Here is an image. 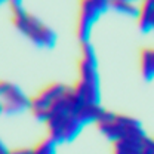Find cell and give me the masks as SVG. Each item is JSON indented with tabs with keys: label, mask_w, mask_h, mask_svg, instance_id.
I'll return each instance as SVG.
<instances>
[{
	"label": "cell",
	"mask_w": 154,
	"mask_h": 154,
	"mask_svg": "<svg viewBox=\"0 0 154 154\" xmlns=\"http://www.w3.org/2000/svg\"><path fill=\"white\" fill-rule=\"evenodd\" d=\"M104 108L99 105L82 104L73 92V88L62 95L51 108L45 122L48 136L57 144L73 142L85 126L96 123Z\"/></svg>",
	"instance_id": "obj_1"
},
{
	"label": "cell",
	"mask_w": 154,
	"mask_h": 154,
	"mask_svg": "<svg viewBox=\"0 0 154 154\" xmlns=\"http://www.w3.org/2000/svg\"><path fill=\"white\" fill-rule=\"evenodd\" d=\"M77 99L85 105H101V80L98 57L91 42L80 45L77 61V80L71 86Z\"/></svg>",
	"instance_id": "obj_2"
},
{
	"label": "cell",
	"mask_w": 154,
	"mask_h": 154,
	"mask_svg": "<svg viewBox=\"0 0 154 154\" xmlns=\"http://www.w3.org/2000/svg\"><path fill=\"white\" fill-rule=\"evenodd\" d=\"M95 125L98 131L111 142L125 139V138L147 136L144 126L141 125L139 120H136L131 116L119 114V113H113L108 110H104L101 113Z\"/></svg>",
	"instance_id": "obj_3"
},
{
	"label": "cell",
	"mask_w": 154,
	"mask_h": 154,
	"mask_svg": "<svg viewBox=\"0 0 154 154\" xmlns=\"http://www.w3.org/2000/svg\"><path fill=\"white\" fill-rule=\"evenodd\" d=\"M12 22L19 33L31 40L37 48L52 49L57 45V33L25 8L12 12Z\"/></svg>",
	"instance_id": "obj_4"
},
{
	"label": "cell",
	"mask_w": 154,
	"mask_h": 154,
	"mask_svg": "<svg viewBox=\"0 0 154 154\" xmlns=\"http://www.w3.org/2000/svg\"><path fill=\"white\" fill-rule=\"evenodd\" d=\"M108 11H111V0H79L76 36L80 45L91 42L94 27Z\"/></svg>",
	"instance_id": "obj_5"
},
{
	"label": "cell",
	"mask_w": 154,
	"mask_h": 154,
	"mask_svg": "<svg viewBox=\"0 0 154 154\" xmlns=\"http://www.w3.org/2000/svg\"><path fill=\"white\" fill-rule=\"evenodd\" d=\"M71 86L64 85V83H49L43 89H40L34 96H31V104H30V111L33 117L45 123L51 108L55 105L58 99L62 95H65L70 91Z\"/></svg>",
	"instance_id": "obj_6"
},
{
	"label": "cell",
	"mask_w": 154,
	"mask_h": 154,
	"mask_svg": "<svg viewBox=\"0 0 154 154\" xmlns=\"http://www.w3.org/2000/svg\"><path fill=\"white\" fill-rule=\"evenodd\" d=\"M0 98H2V113L3 114L15 116L30 110L31 98L25 95V92L15 83L2 82Z\"/></svg>",
	"instance_id": "obj_7"
},
{
	"label": "cell",
	"mask_w": 154,
	"mask_h": 154,
	"mask_svg": "<svg viewBox=\"0 0 154 154\" xmlns=\"http://www.w3.org/2000/svg\"><path fill=\"white\" fill-rule=\"evenodd\" d=\"M148 136L125 138L113 142V154H142L145 139Z\"/></svg>",
	"instance_id": "obj_8"
},
{
	"label": "cell",
	"mask_w": 154,
	"mask_h": 154,
	"mask_svg": "<svg viewBox=\"0 0 154 154\" xmlns=\"http://www.w3.org/2000/svg\"><path fill=\"white\" fill-rule=\"evenodd\" d=\"M138 28L142 33L154 31V0H142L139 3V14H138Z\"/></svg>",
	"instance_id": "obj_9"
},
{
	"label": "cell",
	"mask_w": 154,
	"mask_h": 154,
	"mask_svg": "<svg viewBox=\"0 0 154 154\" xmlns=\"http://www.w3.org/2000/svg\"><path fill=\"white\" fill-rule=\"evenodd\" d=\"M139 71L145 82L154 80V48H142L139 51Z\"/></svg>",
	"instance_id": "obj_10"
},
{
	"label": "cell",
	"mask_w": 154,
	"mask_h": 154,
	"mask_svg": "<svg viewBox=\"0 0 154 154\" xmlns=\"http://www.w3.org/2000/svg\"><path fill=\"white\" fill-rule=\"evenodd\" d=\"M111 11L116 14H120L123 17L129 18H138L139 14V5L136 3H128V2H119V0H111Z\"/></svg>",
	"instance_id": "obj_11"
},
{
	"label": "cell",
	"mask_w": 154,
	"mask_h": 154,
	"mask_svg": "<svg viewBox=\"0 0 154 154\" xmlns=\"http://www.w3.org/2000/svg\"><path fill=\"white\" fill-rule=\"evenodd\" d=\"M57 145L58 144L52 138L46 136L42 141H38L34 147H31L28 154H57Z\"/></svg>",
	"instance_id": "obj_12"
},
{
	"label": "cell",
	"mask_w": 154,
	"mask_h": 154,
	"mask_svg": "<svg viewBox=\"0 0 154 154\" xmlns=\"http://www.w3.org/2000/svg\"><path fill=\"white\" fill-rule=\"evenodd\" d=\"M28 151H30V148H14V150H11L3 142L0 145V154H28Z\"/></svg>",
	"instance_id": "obj_13"
},
{
	"label": "cell",
	"mask_w": 154,
	"mask_h": 154,
	"mask_svg": "<svg viewBox=\"0 0 154 154\" xmlns=\"http://www.w3.org/2000/svg\"><path fill=\"white\" fill-rule=\"evenodd\" d=\"M3 5H8L11 8V12H15L19 9H24V0H0Z\"/></svg>",
	"instance_id": "obj_14"
},
{
	"label": "cell",
	"mask_w": 154,
	"mask_h": 154,
	"mask_svg": "<svg viewBox=\"0 0 154 154\" xmlns=\"http://www.w3.org/2000/svg\"><path fill=\"white\" fill-rule=\"evenodd\" d=\"M142 154H154V138H150V136H148V138L145 139Z\"/></svg>",
	"instance_id": "obj_15"
},
{
	"label": "cell",
	"mask_w": 154,
	"mask_h": 154,
	"mask_svg": "<svg viewBox=\"0 0 154 154\" xmlns=\"http://www.w3.org/2000/svg\"><path fill=\"white\" fill-rule=\"evenodd\" d=\"M119 2H128V3H136V2H142V0H119Z\"/></svg>",
	"instance_id": "obj_16"
}]
</instances>
